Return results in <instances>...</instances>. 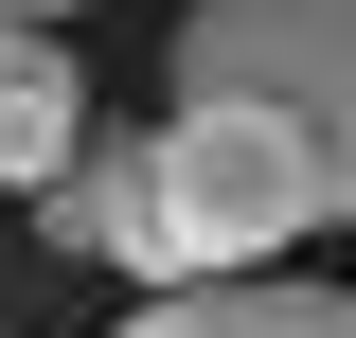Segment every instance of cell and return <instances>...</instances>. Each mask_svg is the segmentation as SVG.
I'll return each instance as SVG.
<instances>
[{"mask_svg":"<svg viewBox=\"0 0 356 338\" xmlns=\"http://www.w3.org/2000/svg\"><path fill=\"white\" fill-rule=\"evenodd\" d=\"M178 107L285 125L321 232L356 214V0H178Z\"/></svg>","mask_w":356,"mask_h":338,"instance_id":"6da1fadb","label":"cell"},{"mask_svg":"<svg viewBox=\"0 0 356 338\" xmlns=\"http://www.w3.org/2000/svg\"><path fill=\"white\" fill-rule=\"evenodd\" d=\"M321 232L303 161H285V125H250V107H178L161 143H143V285H250V267H285Z\"/></svg>","mask_w":356,"mask_h":338,"instance_id":"7a4b0ae2","label":"cell"},{"mask_svg":"<svg viewBox=\"0 0 356 338\" xmlns=\"http://www.w3.org/2000/svg\"><path fill=\"white\" fill-rule=\"evenodd\" d=\"M125 338H356V285H285V267H250V285H161Z\"/></svg>","mask_w":356,"mask_h":338,"instance_id":"3957f363","label":"cell"},{"mask_svg":"<svg viewBox=\"0 0 356 338\" xmlns=\"http://www.w3.org/2000/svg\"><path fill=\"white\" fill-rule=\"evenodd\" d=\"M72 161H89V72L18 36V54H0V196H54Z\"/></svg>","mask_w":356,"mask_h":338,"instance_id":"277c9868","label":"cell"},{"mask_svg":"<svg viewBox=\"0 0 356 338\" xmlns=\"http://www.w3.org/2000/svg\"><path fill=\"white\" fill-rule=\"evenodd\" d=\"M0 18H18V36H36V18H72V0H0Z\"/></svg>","mask_w":356,"mask_h":338,"instance_id":"5b68a950","label":"cell"},{"mask_svg":"<svg viewBox=\"0 0 356 338\" xmlns=\"http://www.w3.org/2000/svg\"><path fill=\"white\" fill-rule=\"evenodd\" d=\"M0 54H18V18H0Z\"/></svg>","mask_w":356,"mask_h":338,"instance_id":"8992f818","label":"cell"},{"mask_svg":"<svg viewBox=\"0 0 356 338\" xmlns=\"http://www.w3.org/2000/svg\"><path fill=\"white\" fill-rule=\"evenodd\" d=\"M0 338H18V321H0Z\"/></svg>","mask_w":356,"mask_h":338,"instance_id":"52a82bcc","label":"cell"}]
</instances>
